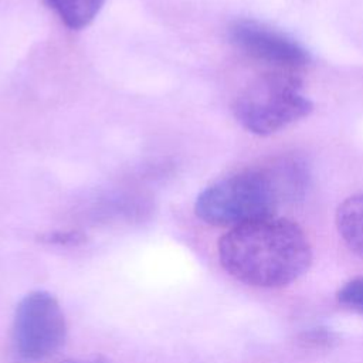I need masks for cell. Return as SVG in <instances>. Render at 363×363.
<instances>
[{
	"label": "cell",
	"mask_w": 363,
	"mask_h": 363,
	"mask_svg": "<svg viewBox=\"0 0 363 363\" xmlns=\"http://www.w3.org/2000/svg\"><path fill=\"white\" fill-rule=\"evenodd\" d=\"M218 258L247 285L279 288L308 271L312 247L296 223L271 216L231 227L218 242Z\"/></svg>",
	"instance_id": "6da1fadb"
},
{
	"label": "cell",
	"mask_w": 363,
	"mask_h": 363,
	"mask_svg": "<svg viewBox=\"0 0 363 363\" xmlns=\"http://www.w3.org/2000/svg\"><path fill=\"white\" fill-rule=\"evenodd\" d=\"M306 184L303 163L281 159L214 182L199 194L194 210L207 224L235 227L275 216L281 204L302 197Z\"/></svg>",
	"instance_id": "7a4b0ae2"
},
{
	"label": "cell",
	"mask_w": 363,
	"mask_h": 363,
	"mask_svg": "<svg viewBox=\"0 0 363 363\" xmlns=\"http://www.w3.org/2000/svg\"><path fill=\"white\" fill-rule=\"evenodd\" d=\"M312 102L302 94L301 82L289 74L272 72L245 86L235 98V119L248 132L267 136L308 116Z\"/></svg>",
	"instance_id": "3957f363"
},
{
	"label": "cell",
	"mask_w": 363,
	"mask_h": 363,
	"mask_svg": "<svg viewBox=\"0 0 363 363\" xmlns=\"http://www.w3.org/2000/svg\"><path fill=\"white\" fill-rule=\"evenodd\" d=\"M65 332V318L58 301L45 291H33L16 308L13 350L21 362H41L61 347Z\"/></svg>",
	"instance_id": "277c9868"
},
{
	"label": "cell",
	"mask_w": 363,
	"mask_h": 363,
	"mask_svg": "<svg viewBox=\"0 0 363 363\" xmlns=\"http://www.w3.org/2000/svg\"><path fill=\"white\" fill-rule=\"evenodd\" d=\"M230 41L248 57L279 69L308 64L306 50L286 34L254 20H237L228 28Z\"/></svg>",
	"instance_id": "5b68a950"
},
{
	"label": "cell",
	"mask_w": 363,
	"mask_h": 363,
	"mask_svg": "<svg viewBox=\"0 0 363 363\" xmlns=\"http://www.w3.org/2000/svg\"><path fill=\"white\" fill-rule=\"evenodd\" d=\"M336 227L349 250L363 259V193L347 197L337 207Z\"/></svg>",
	"instance_id": "8992f818"
},
{
	"label": "cell",
	"mask_w": 363,
	"mask_h": 363,
	"mask_svg": "<svg viewBox=\"0 0 363 363\" xmlns=\"http://www.w3.org/2000/svg\"><path fill=\"white\" fill-rule=\"evenodd\" d=\"M69 30H82L98 16L105 0H43Z\"/></svg>",
	"instance_id": "52a82bcc"
},
{
	"label": "cell",
	"mask_w": 363,
	"mask_h": 363,
	"mask_svg": "<svg viewBox=\"0 0 363 363\" xmlns=\"http://www.w3.org/2000/svg\"><path fill=\"white\" fill-rule=\"evenodd\" d=\"M336 296L342 305L363 313V277H356L343 284Z\"/></svg>",
	"instance_id": "ba28073f"
},
{
	"label": "cell",
	"mask_w": 363,
	"mask_h": 363,
	"mask_svg": "<svg viewBox=\"0 0 363 363\" xmlns=\"http://www.w3.org/2000/svg\"><path fill=\"white\" fill-rule=\"evenodd\" d=\"M61 363H106L101 359H69V360H64Z\"/></svg>",
	"instance_id": "9c48e42d"
}]
</instances>
